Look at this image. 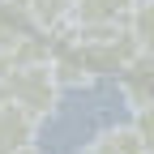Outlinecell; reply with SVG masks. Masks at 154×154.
<instances>
[{"instance_id":"cell-8","label":"cell","mask_w":154,"mask_h":154,"mask_svg":"<svg viewBox=\"0 0 154 154\" xmlns=\"http://www.w3.org/2000/svg\"><path fill=\"white\" fill-rule=\"evenodd\" d=\"M17 154H38V146H30V150H17Z\"/></svg>"},{"instance_id":"cell-3","label":"cell","mask_w":154,"mask_h":154,"mask_svg":"<svg viewBox=\"0 0 154 154\" xmlns=\"http://www.w3.org/2000/svg\"><path fill=\"white\" fill-rule=\"evenodd\" d=\"M116 86H120V99L128 103V111H150V99H154V56L137 51L116 73Z\"/></svg>"},{"instance_id":"cell-7","label":"cell","mask_w":154,"mask_h":154,"mask_svg":"<svg viewBox=\"0 0 154 154\" xmlns=\"http://www.w3.org/2000/svg\"><path fill=\"white\" fill-rule=\"evenodd\" d=\"M150 22H154V0H133V9L124 13L120 30H124V34L133 38V47H137V51H150V47H154Z\"/></svg>"},{"instance_id":"cell-1","label":"cell","mask_w":154,"mask_h":154,"mask_svg":"<svg viewBox=\"0 0 154 154\" xmlns=\"http://www.w3.org/2000/svg\"><path fill=\"white\" fill-rule=\"evenodd\" d=\"M60 82H56V73L51 64H22V69H9V73H0V99L13 103V107H22L26 116H34L38 124L47 120V116L60 107Z\"/></svg>"},{"instance_id":"cell-6","label":"cell","mask_w":154,"mask_h":154,"mask_svg":"<svg viewBox=\"0 0 154 154\" xmlns=\"http://www.w3.org/2000/svg\"><path fill=\"white\" fill-rule=\"evenodd\" d=\"M133 0H73V22L69 26H120Z\"/></svg>"},{"instance_id":"cell-5","label":"cell","mask_w":154,"mask_h":154,"mask_svg":"<svg viewBox=\"0 0 154 154\" xmlns=\"http://www.w3.org/2000/svg\"><path fill=\"white\" fill-rule=\"evenodd\" d=\"M17 5L26 9V17H30V26L38 30V34H60L69 22H73V0H17Z\"/></svg>"},{"instance_id":"cell-2","label":"cell","mask_w":154,"mask_h":154,"mask_svg":"<svg viewBox=\"0 0 154 154\" xmlns=\"http://www.w3.org/2000/svg\"><path fill=\"white\" fill-rule=\"evenodd\" d=\"M82 154H154L150 111H133L128 124H111V128H103V133H94Z\"/></svg>"},{"instance_id":"cell-4","label":"cell","mask_w":154,"mask_h":154,"mask_svg":"<svg viewBox=\"0 0 154 154\" xmlns=\"http://www.w3.org/2000/svg\"><path fill=\"white\" fill-rule=\"evenodd\" d=\"M38 141V120L26 116L22 107H13L0 99V154H17V150H30Z\"/></svg>"}]
</instances>
